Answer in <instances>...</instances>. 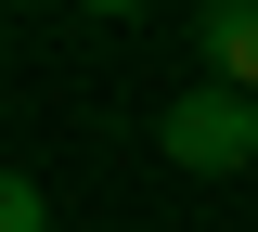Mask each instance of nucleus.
<instances>
[{
    "instance_id": "obj_1",
    "label": "nucleus",
    "mask_w": 258,
    "mask_h": 232,
    "mask_svg": "<svg viewBox=\"0 0 258 232\" xmlns=\"http://www.w3.org/2000/svg\"><path fill=\"white\" fill-rule=\"evenodd\" d=\"M155 155H168V168H194V181H232V168L258 155V91H232V78H194V91L155 116Z\"/></svg>"
},
{
    "instance_id": "obj_2",
    "label": "nucleus",
    "mask_w": 258,
    "mask_h": 232,
    "mask_svg": "<svg viewBox=\"0 0 258 232\" xmlns=\"http://www.w3.org/2000/svg\"><path fill=\"white\" fill-rule=\"evenodd\" d=\"M194 52H207V78L258 91V0H207V13H194Z\"/></svg>"
},
{
    "instance_id": "obj_3",
    "label": "nucleus",
    "mask_w": 258,
    "mask_h": 232,
    "mask_svg": "<svg viewBox=\"0 0 258 232\" xmlns=\"http://www.w3.org/2000/svg\"><path fill=\"white\" fill-rule=\"evenodd\" d=\"M0 232H52V206H39L26 168H0Z\"/></svg>"
},
{
    "instance_id": "obj_4",
    "label": "nucleus",
    "mask_w": 258,
    "mask_h": 232,
    "mask_svg": "<svg viewBox=\"0 0 258 232\" xmlns=\"http://www.w3.org/2000/svg\"><path fill=\"white\" fill-rule=\"evenodd\" d=\"M78 13H142V0H78Z\"/></svg>"
}]
</instances>
